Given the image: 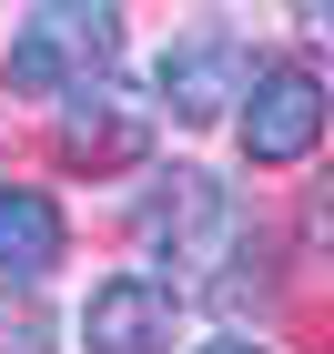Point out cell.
Returning a JSON list of instances; mask_svg holds the SVG:
<instances>
[{
    "label": "cell",
    "mask_w": 334,
    "mask_h": 354,
    "mask_svg": "<svg viewBox=\"0 0 334 354\" xmlns=\"http://www.w3.org/2000/svg\"><path fill=\"white\" fill-rule=\"evenodd\" d=\"M0 354H51V324H41V314H0Z\"/></svg>",
    "instance_id": "ba28073f"
},
{
    "label": "cell",
    "mask_w": 334,
    "mask_h": 354,
    "mask_svg": "<svg viewBox=\"0 0 334 354\" xmlns=\"http://www.w3.org/2000/svg\"><path fill=\"white\" fill-rule=\"evenodd\" d=\"M294 21H304V41H324V0H294Z\"/></svg>",
    "instance_id": "30bf717a"
},
{
    "label": "cell",
    "mask_w": 334,
    "mask_h": 354,
    "mask_svg": "<svg viewBox=\"0 0 334 354\" xmlns=\"http://www.w3.org/2000/svg\"><path fill=\"white\" fill-rule=\"evenodd\" d=\"M243 82H253V51L233 41V21H193V30H172L152 102H163L172 122H223V111L243 102Z\"/></svg>",
    "instance_id": "5b68a950"
},
{
    "label": "cell",
    "mask_w": 334,
    "mask_h": 354,
    "mask_svg": "<svg viewBox=\"0 0 334 354\" xmlns=\"http://www.w3.org/2000/svg\"><path fill=\"white\" fill-rule=\"evenodd\" d=\"M203 354H274V344H263V334H213Z\"/></svg>",
    "instance_id": "9c48e42d"
},
{
    "label": "cell",
    "mask_w": 334,
    "mask_h": 354,
    "mask_svg": "<svg viewBox=\"0 0 334 354\" xmlns=\"http://www.w3.org/2000/svg\"><path fill=\"white\" fill-rule=\"evenodd\" d=\"M152 132H163V111L142 102L132 82H111V71H91V82L61 91V162L82 172H122L152 152Z\"/></svg>",
    "instance_id": "277c9868"
},
{
    "label": "cell",
    "mask_w": 334,
    "mask_h": 354,
    "mask_svg": "<svg viewBox=\"0 0 334 354\" xmlns=\"http://www.w3.org/2000/svg\"><path fill=\"white\" fill-rule=\"evenodd\" d=\"M142 243L172 263V294H223L233 283V263L253 253V223L243 203L213 183V172H163V183L142 192Z\"/></svg>",
    "instance_id": "6da1fadb"
},
{
    "label": "cell",
    "mask_w": 334,
    "mask_h": 354,
    "mask_svg": "<svg viewBox=\"0 0 334 354\" xmlns=\"http://www.w3.org/2000/svg\"><path fill=\"white\" fill-rule=\"evenodd\" d=\"M111 61H122V10L111 0H41L10 30V51H0V82L21 91V102H61L71 82L111 71Z\"/></svg>",
    "instance_id": "7a4b0ae2"
},
{
    "label": "cell",
    "mask_w": 334,
    "mask_h": 354,
    "mask_svg": "<svg viewBox=\"0 0 334 354\" xmlns=\"http://www.w3.org/2000/svg\"><path fill=\"white\" fill-rule=\"evenodd\" d=\"M61 253H71V223H61V203L41 183H0V283H41V273H61Z\"/></svg>",
    "instance_id": "52a82bcc"
},
{
    "label": "cell",
    "mask_w": 334,
    "mask_h": 354,
    "mask_svg": "<svg viewBox=\"0 0 334 354\" xmlns=\"http://www.w3.org/2000/svg\"><path fill=\"white\" fill-rule=\"evenodd\" d=\"M233 111H243V162L253 172H284V162H304L324 142V82H314V61H263Z\"/></svg>",
    "instance_id": "3957f363"
},
{
    "label": "cell",
    "mask_w": 334,
    "mask_h": 354,
    "mask_svg": "<svg viewBox=\"0 0 334 354\" xmlns=\"http://www.w3.org/2000/svg\"><path fill=\"white\" fill-rule=\"evenodd\" d=\"M172 334H183V294L163 273H102L91 304H82L91 354H172Z\"/></svg>",
    "instance_id": "8992f818"
}]
</instances>
